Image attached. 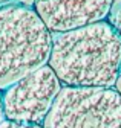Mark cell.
<instances>
[{"mask_svg": "<svg viewBox=\"0 0 121 128\" xmlns=\"http://www.w3.org/2000/svg\"><path fill=\"white\" fill-rule=\"evenodd\" d=\"M121 64V40L103 20L52 34L48 66L66 87L113 88Z\"/></svg>", "mask_w": 121, "mask_h": 128, "instance_id": "1", "label": "cell"}, {"mask_svg": "<svg viewBox=\"0 0 121 128\" xmlns=\"http://www.w3.org/2000/svg\"><path fill=\"white\" fill-rule=\"evenodd\" d=\"M51 47L52 32L34 8L0 6V90L46 66Z\"/></svg>", "mask_w": 121, "mask_h": 128, "instance_id": "2", "label": "cell"}, {"mask_svg": "<svg viewBox=\"0 0 121 128\" xmlns=\"http://www.w3.org/2000/svg\"><path fill=\"white\" fill-rule=\"evenodd\" d=\"M43 128H121V94L106 87L63 86Z\"/></svg>", "mask_w": 121, "mask_h": 128, "instance_id": "3", "label": "cell"}, {"mask_svg": "<svg viewBox=\"0 0 121 128\" xmlns=\"http://www.w3.org/2000/svg\"><path fill=\"white\" fill-rule=\"evenodd\" d=\"M63 84L48 66H43L3 90L2 110L6 120L43 125Z\"/></svg>", "mask_w": 121, "mask_h": 128, "instance_id": "4", "label": "cell"}, {"mask_svg": "<svg viewBox=\"0 0 121 128\" xmlns=\"http://www.w3.org/2000/svg\"><path fill=\"white\" fill-rule=\"evenodd\" d=\"M115 0H34V9L52 32H65L106 20Z\"/></svg>", "mask_w": 121, "mask_h": 128, "instance_id": "5", "label": "cell"}, {"mask_svg": "<svg viewBox=\"0 0 121 128\" xmlns=\"http://www.w3.org/2000/svg\"><path fill=\"white\" fill-rule=\"evenodd\" d=\"M106 22H107L112 29L115 30V34L119 37L121 40V0H115L107 17H106Z\"/></svg>", "mask_w": 121, "mask_h": 128, "instance_id": "6", "label": "cell"}, {"mask_svg": "<svg viewBox=\"0 0 121 128\" xmlns=\"http://www.w3.org/2000/svg\"><path fill=\"white\" fill-rule=\"evenodd\" d=\"M0 128H43L41 125H32V124H20V122H12L3 119L0 124Z\"/></svg>", "mask_w": 121, "mask_h": 128, "instance_id": "7", "label": "cell"}, {"mask_svg": "<svg viewBox=\"0 0 121 128\" xmlns=\"http://www.w3.org/2000/svg\"><path fill=\"white\" fill-rule=\"evenodd\" d=\"M113 88L121 94V64H119V72H118V78H116V82H115V87Z\"/></svg>", "mask_w": 121, "mask_h": 128, "instance_id": "8", "label": "cell"}, {"mask_svg": "<svg viewBox=\"0 0 121 128\" xmlns=\"http://www.w3.org/2000/svg\"><path fill=\"white\" fill-rule=\"evenodd\" d=\"M19 0H0V6H5V5H11V3H16Z\"/></svg>", "mask_w": 121, "mask_h": 128, "instance_id": "9", "label": "cell"}, {"mask_svg": "<svg viewBox=\"0 0 121 128\" xmlns=\"http://www.w3.org/2000/svg\"><path fill=\"white\" fill-rule=\"evenodd\" d=\"M3 119H5V116H3V110H2V94H0V124H2Z\"/></svg>", "mask_w": 121, "mask_h": 128, "instance_id": "10", "label": "cell"}]
</instances>
